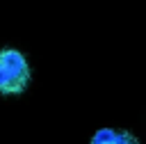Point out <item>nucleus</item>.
<instances>
[{"label":"nucleus","instance_id":"obj_1","mask_svg":"<svg viewBox=\"0 0 146 144\" xmlns=\"http://www.w3.org/2000/svg\"><path fill=\"white\" fill-rule=\"evenodd\" d=\"M32 82L30 64L25 55L16 48H5L0 53V94L2 96H18Z\"/></svg>","mask_w":146,"mask_h":144},{"label":"nucleus","instance_id":"obj_2","mask_svg":"<svg viewBox=\"0 0 146 144\" xmlns=\"http://www.w3.org/2000/svg\"><path fill=\"white\" fill-rule=\"evenodd\" d=\"M89 144H139V139L128 133V130H119V128H100L94 133Z\"/></svg>","mask_w":146,"mask_h":144}]
</instances>
